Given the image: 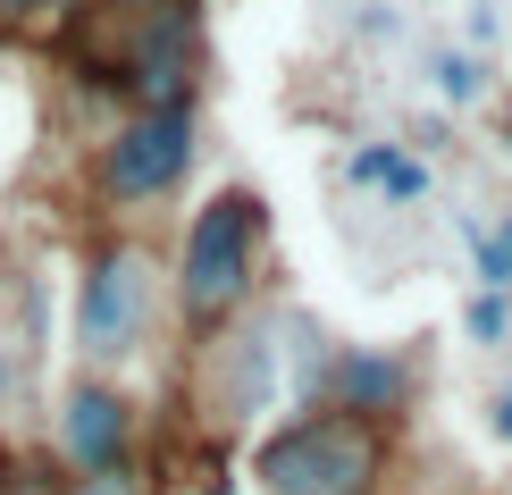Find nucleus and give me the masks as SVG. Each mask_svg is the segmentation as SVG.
Masks as SVG:
<instances>
[{"label":"nucleus","instance_id":"f257e3e1","mask_svg":"<svg viewBox=\"0 0 512 495\" xmlns=\"http://www.w3.org/2000/svg\"><path fill=\"white\" fill-rule=\"evenodd\" d=\"M387 462H395V437L353 412H311L277 420L261 445H252V479L261 495H378L387 487Z\"/></svg>","mask_w":512,"mask_h":495},{"label":"nucleus","instance_id":"f03ea898","mask_svg":"<svg viewBox=\"0 0 512 495\" xmlns=\"http://www.w3.org/2000/svg\"><path fill=\"white\" fill-rule=\"evenodd\" d=\"M261 193L227 185L210 193L194 210V227H185V252H177V311L194 336H219L227 319L252 311V286H261Z\"/></svg>","mask_w":512,"mask_h":495},{"label":"nucleus","instance_id":"7ed1b4c3","mask_svg":"<svg viewBox=\"0 0 512 495\" xmlns=\"http://www.w3.org/2000/svg\"><path fill=\"white\" fill-rule=\"evenodd\" d=\"M152 252L143 244H101L93 261H84L76 277V353L93 361V370H110V361H126L143 344V328H152Z\"/></svg>","mask_w":512,"mask_h":495},{"label":"nucleus","instance_id":"20e7f679","mask_svg":"<svg viewBox=\"0 0 512 495\" xmlns=\"http://www.w3.org/2000/svg\"><path fill=\"white\" fill-rule=\"evenodd\" d=\"M194 59H202V17L194 0H135L118 84L135 110H194Z\"/></svg>","mask_w":512,"mask_h":495},{"label":"nucleus","instance_id":"39448f33","mask_svg":"<svg viewBox=\"0 0 512 495\" xmlns=\"http://www.w3.org/2000/svg\"><path fill=\"white\" fill-rule=\"evenodd\" d=\"M194 152H202L194 110H135L110 143H101V193H110V202H160V193L185 185Z\"/></svg>","mask_w":512,"mask_h":495},{"label":"nucleus","instance_id":"423d86ee","mask_svg":"<svg viewBox=\"0 0 512 495\" xmlns=\"http://www.w3.org/2000/svg\"><path fill=\"white\" fill-rule=\"evenodd\" d=\"M319 403L395 437V428L412 420V403H420V361L395 353V344H336L328 370H319Z\"/></svg>","mask_w":512,"mask_h":495},{"label":"nucleus","instance_id":"0eeeda50","mask_svg":"<svg viewBox=\"0 0 512 495\" xmlns=\"http://www.w3.org/2000/svg\"><path fill=\"white\" fill-rule=\"evenodd\" d=\"M202 361H210V420H252V412H269V395H277V344L261 319H227L219 336H202Z\"/></svg>","mask_w":512,"mask_h":495},{"label":"nucleus","instance_id":"6e6552de","mask_svg":"<svg viewBox=\"0 0 512 495\" xmlns=\"http://www.w3.org/2000/svg\"><path fill=\"white\" fill-rule=\"evenodd\" d=\"M126 454H135V403L101 378H76L59 403V462L93 479V470H126Z\"/></svg>","mask_w":512,"mask_h":495},{"label":"nucleus","instance_id":"1a4fd4ad","mask_svg":"<svg viewBox=\"0 0 512 495\" xmlns=\"http://www.w3.org/2000/svg\"><path fill=\"white\" fill-rule=\"evenodd\" d=\"M345 177H353V185H370V193H387L395 210H412V202H429V160H412V152H395V143H361V152L345 160Z\"/></svg>","mask_w":512,"mask_h":495},{"label":"nucleus","instance_id":"9d476101","mask_svg":"<svg viewBox=\"0 0 512 495\" xmlns=\"http://www.w3.org/2000/svg\"><path fill=\"white\" fill-rule=\"evenodd\" d=\"M429 93L445 101V110H471V101L487 93V59L471 51V42H462V51H437L429 59Z\"/></svg>","mask_w":512,"mask_h":495},{"label":"nucleus","instance_id":"9b49d317","mask_svg":"<svg viewBox=\"0 0 512 495\" xmlns=\"http://www.w3.org/2000/svg\"><path fill=\"white\" fill-rule=\"evenodd\" d=\"M471 235V269H479V286L487 294H512V219H496V227H462Z\"/></svg>","mask_w":512,"mask_h":495},{"label":"nucleus","instance_id":"f8f14e48","mask_svg":"<svg viewBox=\"0 0 512 495\" xmlns=\"http://www.w3.org/2000/svg\"><path fill=\"white\" fill-rule=\"evenodd\" d=\"M462 336H471V344H487V353H496V344L512 336V294H471V303H462Z\"/></svg>","mask_w":512,"mask_h":495},{"label":"nucleus","instance_id":"ddd939ff","mask_svg":"<svg viewBox=\"0 0 512 495\" xmlns=\"http://www.w3.org/2000/svg\"><path fill=\"white\" fill-rule=\"evenodd\" d=\"M59 495H152V487H143L135 470H93V479H68Z\"/></svg>","mask_w":512,"mask_h":495},{"label":"nucleus","instance_id":"4468645a","mask_svg":"<svg viewBox=\"0 0 512 495\" xmlns=\"http://www.w3.org/2000/svg\"><path fill=\"white\" fill-rule=\"evenodd\" d=\"M487 428H496V437L512 445V386H504V395H496V403H487Z\"/></svg>","mask_w":512,"mask_h":495},{"label":"nucleus","instance_id":"2eb2a0df","mask_svg":"<svg viewBox=\"0 0 512 495\" xmlns=\"http://www.w3.org/2000/svg\"><path fill=\"white\" fill-rule=\"evenodd\" d=\"M59 0H0V17H51Z\"/></svg>","mask_w":512,"mask_h":495},{"label":"nucleus","instance_id":"dca6fc26","mask_svg":"<svg viewBox=\"0 0 512 495\" xmlns=\"http://www.w3.org/2000/svg\"><path fill=\"white\" fill-rule=\"evenodd\" d=\"M9 479H17V454H9V445H0V495H9Z\"/></svg>","mask_w":512,"mask_h":495},{"label":"nucleus","instance_id":"f3484780","mask_svg":"<svg viewBox=\"0 0 512 495\" xmlns=\"http://www.w3.org/2000/svg\"><path fill=\"white\" fill-rule=\"evenodd\" d=\"M9 495H59V487H26V479H9Z\"/></svg>","mask_w":512,"mask_h":495},{"label":"nucleus","instance_id":"a211bd4d","mask_svg":"<svg viewBox=\"0 0 512 495\" xmlns=\"http://www.w3.org/2000/svg\"><path fill=\"white\" fill-rule=\"evenodd\" d=\"M504 143H512V93H504Z\"/></svg>","mask_w":512,"mask_h":495},{"label":"nucleus","instance_id":"6ab92c4d","mask_svg":"<svg viewBox=\"0 0 512 495\" xmlns=\"http://www.w3.org/2000/svg\"><path fill=\"white\" fill-rule=\"evenodd\" d=\"M0 395H9V353H0Z\"/></svg>","mask_w":512,"mask_h":495},{"label":"nucleus","instance_id":"aec40b11","mask_svg":"<svg viewBox=\"0 0 512 495\" xmlns=\"http://www.w3.org/2000/svg\"><path fill=\"white\" fill-rule=\"evenodd\" d=\"M126 9H135V0H126Z\"/></svg>","mask_w":512,"mask_h":495}]
</instances>
